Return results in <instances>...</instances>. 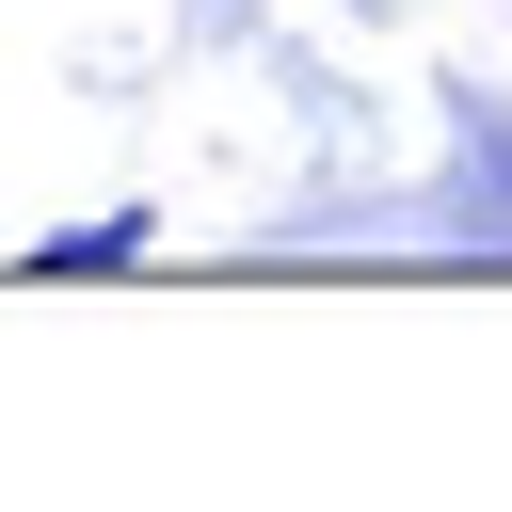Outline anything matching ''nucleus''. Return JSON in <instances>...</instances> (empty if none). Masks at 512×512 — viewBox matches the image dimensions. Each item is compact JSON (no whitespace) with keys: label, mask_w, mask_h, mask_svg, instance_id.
<instances>
[{"label":"nucleus","mask_w":512,"mask_h":512,"mask_svg":"<svg viewBox=\"0 0 512 512\" xmlns=\"http://www.w3.org/2000/svg\"><path fill=\"white\" fill-rule=\"evenodd\" d=\"M144 240H160V208H96V224H64V240H32L16 272H128Z\"/></svg>","instance_id":"f257e3e1"}]
</instances>
